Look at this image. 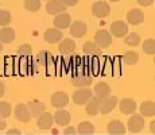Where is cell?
I'll use <instances>...</instances> for the list:
<instances>
[{"instance_id": "cell-16", "label": "cell", "mask_w": 155, "mask_h": 135, "mask_svg": "<svg viewBox=\"0 0 155 135\" xmlns=\"http://www.w3.org/2000/svg\"><path fill=\"white\" fill-rule=\"evenodd\" d=\"M119 107H120V111L124 113V115H131L136 111V103L134 99H130V97H124L119 101Z\"/></svg>"}, {"instance_id": "cell-24", "label": "cell", "mask_w": 155, "mask_h": 135, "mask_svg": "<svg viewBox=\"0 0 155 135\" xmlns=\"http://www.w3.org/2000/svg\"><path fill=\"white\" fill-rule=\"evenodd\" d=\"M111 92H112L111 86H109L107 83H99V84H96V86H94L93 93H94V96H97V97L104 99V97L111 95Z\"/></svg>"}, {"instance_id": "cell-19", "label": "cell", "mask_w": 155, "mask_h": 135, "mask_svg": "<svg viewBox=\"0 0 155 135\" xmlns=\"http://www.w3.org/2000/svg\"><path fill=\"white\" fill-rule=\"evenodd\" d=\"M82 50H84V53L89 57H100L101 56V47L93 41L85 42V43L82 45Z\"/></svg>"}, {"instance_id": "cell-2", "label": "cell", "mask_w": 155, "mask_h": 135, "mask_svg": "<svg viewBox=\"0 0 155 135\" xmlns=\"http://www.w3.org/2000/svg\"><path fill=\"white\" fill-rule=\"evenodd\" d=\"M144 128V118L138 113H131L130 119H128V130L131 133H140Z\"/></svg>"}, {"instance_id": "cell-13", "label": "cell", "mask_w": 155, "mask_h": 135, "mask_svg": "<svg viewBox=\"0 0 155 135\" xmlns=\"http://www.w3.org/2000/svg\"><path fill=\"white\" fill-rule=\"evenodd\" d=\"M53 123H54V119H53V115L50 112H42L39 116L37 118V124L38 128L41 130H50L53 127Z\"/></svg>"}, {"instance_id": "cell-35", "label": "cell", "mask_w": 155, "mask_h": 135, "mask_svg": "<svg viewBox=\"0 0 155 135\" xmlns=\"http://www.w3.org/2000/svg\"><path fill=\"white\" fill-rule=\"evenodd\" d=\"M139 5H143V7H150V5L154 4V0H136Z\"/></svg>"}, {"instance_id": "cell-39", "label": "cell", "mask_w": 155, "mask_h": 135, "mask_svg": "<svg viewBox=\"0 0 155 135\" xmlns=\"http://www.w3.org/2000/svg\"><path fill=\"white\" fill-rule=\"evenodd\" d=\"M8 135L10 134H20V130H18V128H11V130H8Z\"/></svg>"}, {"instance_id": "cell-27", "label": "cell", "mask_w": 155, "mask_h": 135, "mask_svg": "<svg viewBox=\"0 0 155 135\" xmlns=\"http://www.w3.org/2000/svg\"><path fill=\"white\" fill-rule=\"evenodd\" d=\"M121 59H123V62L126 65H135L139 61V54L136 52H134V50H128V52L123 54Z\"/></svg>"}, {"instance_id": "cell-25", "label": "cell", "mask_w": 155, "mask_h": 135, "mask_svg": "<svg viewBox=\"0 0 155 135\" xmlns=\"http://www.w3.org/2000/svg\"><path fill=\"white\" fill-rule=\"evenodd\" d=\"M108 133L112 135H121L126 133V126L120 120H111L108 124Z\"/></svg>"}, {"instance_id": "cell-22", "label": "cell", "mask_w": 155, "mask_h": 135, "mask_svg": "<svg viewBox=\"0 0 155 135\" xmlns=\"http://www.w3.org/2000/svg\"><path fill=\"white\" fill-rule=\"evenodd\" d=\"M140 113H142L143 118H154V115H155L154 101H151V100L143 101L140 104Z\"/></svg>"}, {"instance_id": "cell-40", "label": "cell", "mask_w": 155, "mask_h": 135, "mask_svg": "<svg viewBox=\"0 0 155 135\" xmlns=\"http://www.w3.org/2000/svg\"><path fill=\"white\" fill-rule=\"evenodd\" d=\"M5 128V122L3 118H0V131H3Z\"/></svg>"}, {"instance_id": "cell-20", "label": "cell", "mask_w": 155, "mask_h": 135, "mask_svg": "<svg viewBox=\"0 0 155 135\" xmlns=\"http://www.w3.org/2000/svg\"><path fill=\"white\" fill-rule=\"evenodd\" d=\"M127 20H128V23H131V25H134V26L140 25L143 20H144V14H143V11H140L139 8H132V10L128 11Z\"/></svg>"}, {"instance_id": "cell-3", "label": "cell", "mask_w": 155, "mask_h": 135, "mask_svg": "<svg viewBox=\"0 0 155 135\" xmlns=\"http://www.w3.org/2000/svg\"><path fill=\"white\" fill-rule=\"evenodd\" d=\"M117 106V97L116 96H107V97L101 99V104H100V111L99 112L101 115H108L111 113L115 107Z\"/></svg>"}, {"instance_id": "cell-42", "label": "cell", "mask_w": 155, "mask_h": 135, "mask_svg": "<svg viewBox=\"0 0 155 135\" xmlns=\"http://www.w3.org/2000/svg\"><path fill=\"white\" fill-rule=\"evenodd\" d=\"M3 49H4V47H3V42H2V41H0V53H2V52H3Z\"/></svg>"}, {"instance_id": "cell-28", "label": "cell", "mask_w": 155, "mask_h": 135, "mask_svg": "<svg viewBox=\"0 0 155 135\" xmlns=\"http://www.w3.org/2000/svg\"><path fill=\"white\" fill-rule=\"evenodd\" d=\"M124 43L131 47H135L140 43V37H139V34H136V32H127V34L124 35Z\"/></svg>"}, {"instance_id": "cell-37", "label": "cell", "mask_w": 155, "mask_h": 135, "mask_svg": "<svg viewBox=\"0 0 155 135\" xmlns=\"http://www.w3.org/2000/svg\"><path fill=\"white\" fill-rule=\"evenodd\" d=\"M65 134H76L77 133V130L74 127H66L65 128V131H64Z\"/></svg>"}, {"instance_id": "cell-41", "label": "cell", "mask_w": 155, "mask_h": 135, "mask_svg": "<svg viewBox=\"0 0 155 135\" xmlns=\"http://www.w3.org/2000/svg\"><path fill=\"white\" fill-rule=\"evenodd\" d=\"M151 133H155V122H151Z\"/></svg>"}, {"instance_id": "cell-17", "label": "cell", "mask_w": 155, "mask_h": 135, "mask_svg": "<svg viewBox=\"0 0 155 135\" xmlns=\"http://www.w3.org/2000/svg\"><path fill=\"white\" fill-rule=\"evenodd\" d=\"M27 107H28V111L31 113L32 118H38L42 112L46 111V107L42 101H39L38 99H34V100H30L27 103Z\"/></svg>"}, {"instance_id": "cell-15", "label": "cell", "mask_w": 155, "mask_h": 135, "mask_svg": "<svg viewBox=\"0 0 155 135\" xmlns=\"http://www.w3.org/2000/svg\"><path fill=\"white\" fill-rule=\"evenodd\" d=\"M15 118L22 123H27L31 119V113L28 111L27 104H18L15 107Z\"/></svg>"}, {"instance_id": "cell-5", "label": "cell", "mask_w": 155, "mask_h": 135, "mask_svg": "<svg viewBox=\"0 0 155 135\" xmlns=\"http://www.w3.org/2000/svg\"><path fill=\"white\" fill-rule=\"evenodd\" d=\"M69 31L73 38H82L86 34V31H88V26L82 20H74V22L70 23Z\"/></svg>"}, {"instance_id": "cell-21", "label": "cell", "mask_w": 155, "mask_h": 135, "mask_svg": "<svg viewBox=\"0 0 155 135\" xmlns=\"http://www.w3.org/2000/svg\"><path fill=\"white\" fill-rule=\"evenodd\" d=\"M71 84H73L76 88H84V86H89L92 84V77L86 73L81 74H76V76L71 79Z\"/></svg>"}, {"instance_id": "cell-34", "label": "cell", "mask_w": 155, "mask_h": 135, "mask_svg": "<svg viewBox=\"0 0 155 135\" xmlns=\"http://www.w3.org/2000/svg\"><path fill=\"white\" fill-rule=\"evenodd\" d=\"M12 20V16H11L10 11L7 10H0V26L4 27V26H8Z\"/></svg>"}, {"instance_id": "cell-11", "label": "cell", "mask_w": 155, "mask_h": 135, "mask_svg": "<svg viewBox=\"0 0 155 135\" xmlns=\"http://www.w3.org/2000/svg\"><path fill=\"white\" fill-rule=\"evenodd\" d=\"M43 38L47 43H58L59 41L64 38V34H62V30L57 29V27H53V29H47L43 34Z\"/></svg>"}, {"instance_id": "cell-33", "label": "cell", "mask_w": 155, "mask_h": 135, "mask_svg": "<svg viewBox=\"0 0 155 135\" xmlns=\"http://www.w3.org/2000/svg\"><path fill=\"white\" fill-rule=\"evenodd\" d=\"M143 50H144V53L148 54V56H154L155 54V41L153 38L146 39L143 42Z\"/></svg>"}, {"instance_id": "cell-4", "label": "cell", "mask_w": 155, "mask_h": 135, "mask_svg": "<svg viewBox=\"0 0 155 135\" xmlns=\"http://www.w3.org/2000/svg\"><path fill=\"white\" fill-rule=\"evenodd\" d=\"M109 12H111V7H109V4L107 2H96L92 4V14H93V16L103 19V18L108 16Z\"/></svg>"}, {"instance_id": "cell-31", "label": "cell", "mask_w": 155, "mask_h": 135, "mask_svg": "<svg viewBox=\"0 0 155 135\" xmlns=\"http://www.w3.org/2000/svg\"><path fill=\"white\" fill-rule=\"evenodd\" d=\"M18 56L19 57H23V58H28L30 56H31V53H32V47H31V45H28V43H23V45H20L19 47H18Z\"/></svg>"}, {"instance_id": "cell-44", "label": "cell", "mask_w": 155, "mask_h": 135, "mask_svg": "<svg viewBox=\"0 0 155 135\" xmlns=\"http://www.w3.org/2000/svg\"><path fill=\"white\" fill-rule=\"evenodd\" d=\"M46 2H47V0H46Z\"/></svg>"}, {"instance_id": "cell-30", "label": "cell", "mask_w": 155, "mask_h": 135, "mask_svg": "<svg viewBox=\"0 0 155 135\" xmlns=\"http://www.w3.org/2000/svg\"><path fill=\"white\" fill-rule=\"evenodd\" d=\"M11 112H12L11 104L8 101H0V118H3V119L10 118Z\"/></svg>"}, {"instance_id": "cell-7", "label": "cell", "mask_w": 155, "mask_h": 135, "mask_svg": "<svg viewBox=\"0 0 155 135\" xmlns=\"http://www.w3.org/2000/svg\"><path fill=\"white\" fill-rule=\"evenodd\" d=\"M53 119H54L55 124L65 127V126H68L70 123L71 116H70L69 111L64 110V108H57V111L54 112V115H53Z\"/></svg>"}, {"instance_id": "cell-29", "label": "cell", "mask_w": 155, "mask_h": 135, "mask_svg": "<svg viewBox=\"0 0 155 135\" xmlns=\"http://www.w3.org/2000/svg\"><path fill=\"white\" fill-rule=\"evenodd\" d=\"M77 131H78L81 135H91V134L94 133V127L91 122H81L78 124Z\"/></svg>"}, {"instance_id": "cell-36", "label": "cell", "mask_w": 155, "mask_h": 135, "mask_svg": "<svg viewBox=\"0 0 155 135\" xmlns=\"http://www.w3.org/2000/svg\"><path fill=\"white\" fill-rule=\"evenodd\" d=\"M62 2L65 3V5L66 7H71V5H76L77 3H78V0H62Z\"/></svg>"}, {"instance_id": "cell-26", "label": "cell", "mask_w": 155, "mask_h": 135, "mask_svg": "<svg viewBox=\"0 0 155 135\" xmlns=\"http://www.w3.org/2000/svg\"><path fill=\"white\" fill-rule=\"evenodd\" d=\"M51 59H53L51 54L49 52H46V50H42V52H39L37 54L35 62H37L38 65H41V66H47V65L51 62Z\"/></svg>"}, {"instance_id": "cell-9", "label": "cell", "mask_w": 155, "mask_h": 135, "mask_svg": "<svg viewBox=\"0 0 155 135\" xmlns=\"http://www.w3.org/2000/svg\"><path fill=\"white\" fill-rule=\"evenodd\" d=\"M94 42L103 49V47H108L112 43V34L107 30H99L94 34Z\"/></svg>"}, {"instance_id": "cell-23", "label": "cell", "mask_w": 155, "mask_h": 135, "mask_svg": "<svg viewBox=\"0 0 155 135\" xmlns=\"http://www.w3.org/2000/svg\"><path fill=\"white\" fill-rule=\"evenodd\" d=\"M15 39V30L11 27L4 26L3 29H0V41L3 43H11Z\"/></svg>"}, {"instance_id": "cell-10", "label": "cell", "mask_w": 155, "mask_h": 135, "mask_svg": "<svg viewBox=\"0 0 155 135\" xmlns=\"http://www.w3.org/2000/svg\"><path fill=\"white\" fill-rule=\"evenodd\" d=\"M58 50L61 54H65V56H69V54L74 53L76 52V42H74V39H71V38H62L61 41L58 42Z\"/></svg>"}, {"instance_id": "cell-8", "label": "cell", "mask_w": 155, "mask_h": 135, "mask_svg": "<svg viewBox=\"0 0 155 135\" xmlns=\"http://www.w3.org/2000/svg\"><path fill=\"white\" fill-rule=\"evenodd\" d=\"M50 101H51V106L55 108H64L69 104V96L65 92L58 91L55 93H53L50 96Z\"/></svg>"}, {"instance_id": "cell-43", "label": "cell", "mask_w": 155, "mask_h": 135, "mask_svg": "<svg viewBox=\"0 0 155 135\" xmlns=\"http://www.w3.org/2000/svg\"><path fill=\"white\" fill-rule=\"evenodd\" d=\"M109 2H112V3H116V2H120V0H109Z\"/></svg>"}, {"instance_id": "cell-1", "label": "cell", "mask_w": 155, "mask_h": 135, "mask_svg": "<svg viewBox=\"0 0 155 135\" xmlns=\"http://www.w3.org/2000/svg\"><path fill=\"white\" fill-rule=\"evenodd\" d=\"M92 96H93V91H92L89 86L78 88L73 93V101L77 104V106H85Z\"/></svg>"}, {"instance_id": "cell-32", "label": "cell", "mask_w": 155, "mask_h": 135, "mask_svg": "<svg viewBox=\"0 0 155 135\" xmlns=\"http://www.w3.org/2000/svg\"><path fill=\"white\" fill-rule=\"evenodd\" d=\"M25 8L30 12H37L41 8V0H25Z\"/></svg>"}, {"instance_id": "cell-18", "label": "cell", "mask_w": 155, "mask_h": 135, "mask_svg": "<svg viewBox=\"0 0 155 135\" xmlns=\"http://www.w3.org/2000/svg\"><path fill=\"white\" fill-rule=\"evenodd\" d=\"M100 104H101V99L97 96H92L86 103V113L89 116H96L100 111Z\"/></svg>"}, {"instance_id": "cell-12", "label": "cell", "mask_w": 155, "mask_h": 135, "mask_svg": "<svg viewBox=\"0 0 155 135\" xmlns=\"http://www.w3.org/2000/svg\"><path fill=\"white\" fill-rule=\"evenodd\" d=\"M66 10V5L62 0H47L46 3V11L50 15H57L61 14Z\"/></svg>"}, {"instance_id": "cell-38", "label": "cell", "mask_w": 155, "mask_h": 135, "mask_svg": "<svg viewBox=\"0 0 155 135\" xmlns=\"http://www.w3.org/2000/svg\"><path fill=\"white\" fill-rule=\"evenodd\" d=\"M4 92H5V85H4L3 81H0V97L4 96Z\"/></svg>"}, {"instance_id": "cell-6", "label": "cell", "mask_w": 155, "mask_h": 135, "mask_svg": "<svg viewBox=\"0 0 155 135\" xmlns=\"http://www.w3.org/2000/svg\"><path fill=\"white\" fill-rule=\"evenodd\" d=\"M112 37L116 38H123L128 32V25L124 20H115L111 23V31Z\"/></svg>"}, {"instance_id": "cell-14", "label": "cell", "mask_w": 155, "mask_h": 135, "mask_svg": "<svg viewBox=\"0 0 155 135\" xmlns=\"http://www.w3.org/2000/svg\"><path fill=\"white\" fill-rule=\"evenodd\" d=\"M71 23V18L68 12H61V14H57L54 18V27L59 30H65V29H69Z\"/></svg>"}]
</instances>
